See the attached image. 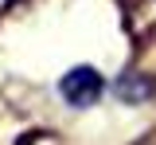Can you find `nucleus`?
Masks as SVG:
<instances>
[{"instance_id":"obj_2","label":"nucleus","mask_w":156,"mask_h":145,"mask_svg":"<svg viewBox=\"0 0 156 145\" xmlns=\"http://www.w3.org/2000/svg\"><path fill=\"white\" fill-rule=\"evenodd\" d=\"M117 98L121 102H148L152 98V90H156V83L148 79V75H136V71H129V75H121L117 79Z\"/></svg>"},{"instance_id":"obj_1","label":"nucleus","mask_w":156,"mask_h":145,"mask_svg":"<svg viewBox=\"0 0 156 145\" xmlns=\"http://www.w3.org/2000/svg\"><path fill=\"white\" fill-rule=\"evenodd\" d=\"M58 94H62V102H66V106L86 110V106H94L98 98L105 94V83H101V75H98L94 67H74V71L62 75Z\"/></svg>"},{"instance_id":"obj_3","label":"nucleus","mask_w":156,"mask_h":145,"mask_svg":"<svg viewBox=\"0 0 156 145\" xmlns=\"http://www.w3.org/2000/svg\"><path fill=\"white\" fill-rule=\"evenodd\" d=\"M125 20L133 35H144L156 28V0H125Z\"/></svg>"}]
</instances>
